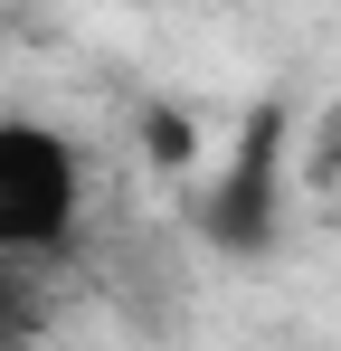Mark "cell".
Returning a JSON list of instances; mask_svg holds the SVG:
<instances>
[{"label": "cell", "mask_w": 341, "mask_h": 351, "mask_svg": "<svg viewBox=\"0 0 341 351\" xmlns=\"http://www.w3.org/2000/svg\"><path fill=\"white\" fill-rule=\"evenodd\" d=\"M86 237V143L0 105V266H57Z\"/></svg>", "instance_id": "1"}, {"label": "cell", "mask_w": 341, "mask_h": 351, "mask_svg": "<svg viewBox=\"0 0 341 351\" xmlns=\"http://www.w3.org/2000/svg\"><path fill=\"white\" fill-rule=\"evenodd\" d=\"M57 294H48V266H0V351H29L48 332Z\"/></svg>", "instance_id": "2"}, {"label": "cell", "mask_w": 341, "mask_h": 351, "mask_svg": "<svg viewBox=\"0 0 341 351\" xmlns=\"http://www.w3.org/2000/svg\"><path fill=\"white\" fill-rule=\"evenodd\" d=\"M294 190H313V199H341V95H332L313 123H303V143H294Z\"/></svg>", "instance_id": "3"}]
</instances>
